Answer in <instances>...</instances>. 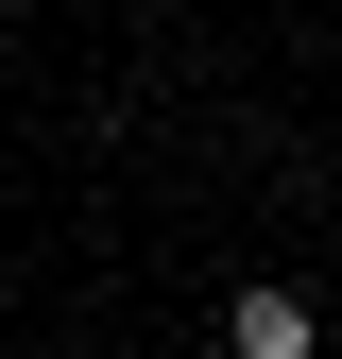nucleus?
Segmentation results:
<instances>
[{"instance_id":"f257e3e1","label":"nucleus","mask_w":342,"mask_h":359,"mask_svg":"<svg viewBox=\"0 0 342 359\" xmlns=\"http://www.w3.org/2000/svg\"><path fill=\"white\" fill-rule=\"evenodd\" d=\"M223 342H240V359H308L325 325H308V291H240V308H223Z\"/></svg>"}]
</instances>
